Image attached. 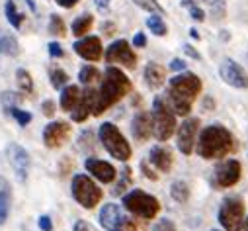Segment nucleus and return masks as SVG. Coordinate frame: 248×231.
<instances>
[{
    "mask_svg": "<svg viewBox=\"0 0 248 231\" xmlns=\"http://www.w3.org/2000/svg\"><path fill=\"white\" fill-rule=\"evenodd\" d=\"M202 92V81L194 73H180L168 81L166 104L176 116H190L192 104Z\"/></svg>",
    "mask_w": 248,
    "mask_h": 231,
    "instance_id": "nucleus-1",
    "label": "nucleus"
},
{
    "mask_svg": "<svg viewBox=\"0 0 248 231\" xmlns=\"http://www.w3.org/2000/svg\"><path fill=\"white\" fill-rule=\"evenodd\" d=\"M129 92H131V81L127 79V75L123 73L119 67H108L106 73H104L102 86H100L98 96H96V106H94L92 116L104 114L108 108L117 104Z\"/></svg>",
    "mask_w": 248,
    "mask_h": 231,
    "instance_id": "nucleus-2",
    "label": "nucleus"
},
{
    "mask_svg": "<svg viewBox=\"0 0 248 231\" xmlns=\"http://www.w3.org/2000/svg\"><path fill=\"white\" fill-rule=\"evenodd\" d=\"M236 149V143H234V137L232 133L223 128L221 124H215V126H207L198 141H196V153L202 157V159H223L227 155H231L232 151Z\"/></svg>",
    "mask_w": 248,
    "mask_h": 231,
    "instance_id": "nucleus-3",
    "label": "nucleus"
},
{
    "mask_svg": "<svg viewBox=\"0 0 248 231\" xmlns=\"http://www.w3.org/2000/svg\"><path fill=\"white\" fill-rule=\"evenodd\" d=\"M153 133L158 141H168L176 133V114L170 110V106L162 98H155L153 102Z\"/></svg>",
    "mask_w": 248,
    "mask_h": 231,
    "instance_id": "nucleus-4",
    "label": "nucleus"
},
{
    "mask_svg": "<svg viewBox=\"0 0 248 231\" xmlns=\"http://www.w3.org/2000/svg\"><path fill=\"white\" fill-rule=\"evenodd\" d=\"M98 135H100V141H102L104 149L113 159H117V161H129V157H131V145L125 139V135H123L117 130V126L106 122V124L100 126Z\"/></svg>",
    "mask_w": 248,
    "mask_h": 231,
    "instance_id": "nucleus-5",
    "label": "nucleus"
},
{
    "mask_svg": "<svg viewBox=\"0 0 248 231\" xmlns=\"http://www.w3.org/2000/svg\"><path fill=\"white\" fill-rule=\"evenodd\" d=\"M123 208L129 214L139 215L143 219H153L160 212V202L153 194H147V192L135 188L123 196Z\"/></svg>",
    "mask_w": 248,
    "mask_h": 231,
    "instance_id": "nucleus-6",
    "label": "nucleus"
},
{
    "mask_svg": "<svg viewBox=\"0 0 248 231\" xmlns=\"http://www.w3.org/2000/svg\"><path fill=\"white\" fill-rule=\"evenodd\" d=\"M73 196H75V200L82 206V208H86V210H92V208H96L98 204H100V200H102V190H100V186L88 177V175H77L75 179H73Z\"/></svg>",
    "mask_w": 248,
    "mask_h": 231,
    "instance_id": "nucleus-7",
    "label": "nucleus"
},
{
    "mask_svg": "<svg viewBox=\"0 0 248 231\" xmlns=\"http://www.w3.org/2000/svg\"><path fill=\"white\" fill-rule=\"evenodd\" d=\"M100 223L106 231H139L135 221L117 204H106L100 210Z\"/></svg>",
    "mask_w": 248,
    "mask_h": 231,
    "instance_id": "nucleus-8",
    "label": "nucleus"
},
{
    "mask_svg": "<svg viewBox=\"0 0 248 231\" xmlns=\"http://www.w3.org/2000/svg\"><path fill=\"white\" fill-rule=\"evenodd\" d=\"M219 223L225 231H242L244 223V202L240 198H227L219 208Z\"/></svg>",
    "mask_w": 248,
    "mask_h": 231,
    "instance_id": "nucleus-9",
    "label": "nucleus"
},
{
    "mask_svg": "<svg viewBox=\"0 0 248 231\" xmlns=\"http://www.w3.org/2000/svg\"><path fill=\"white\" fill-rule=\"evenodd\" d=\"M106 61L113 63V65H119V67H125V69H135L137 57H135V51L131 49V45L125 39H117L108 47Z\"/></svg>",
    "mask_w": 248,
    "mask_h": 231,
    "instance_id": "nucleus-10",
    "label": "nucleus"
},
{
    "mask_svg": "<svg viewBox=\"0 0 248 231\" xmlns=\"http://www.w3.org/2000/svg\"><path fill=\"white\" fill-rule=\"evenodd\" d=\"M198 130H200V120L198 118H188L176 128V137H178L176 143H178V149L184 155L194 153L196 141H198Z\"/></svg>",
    "mask_w": 248,
    "mask_h": 231,
    "instance_id": "nucleus-11",
    "label": "nucleus"
},
{
    "mask_svg": "<svg viewBox=\"0 0 248 231\" xmlns=\"http://www.w3.org/2000/svg\"><path fill=\"white\" fill-rule=\"evenodd\" d=\"M6 157H8V163L12 165L14 172H16L18 181L24 182V181L28 179V175H30V165H31V161H30V153H28L22 145H18V143H10V145L6 147Z\"/></svg>",
    "mask_w": 248,
    "mask_h": 231,
    "instance_id": "nucleus-12",
    "label": "nucleus"
},
{
    "mask_svg": "<svg viewBox=\"0 0 248 231\" xmlns=\"http://www.w3.org/2000/svg\"><path fill=\"white\" fill-rule=\"evenodd\" d=\"M240 172H242L240 163L236 159H227L215 170V184L219 188H231L240 181Z\"/></svg>",
    "mask_w": 248,
    "mask_h": 231,
    "instance_id": "nucleus-13",
    "label": "nucleus"
},
{
    "mask_svg": "<svg viewBox=\"0 0 248 231\" xmlns=\"http://www.w3.org/2000/svg\"><path fill=\"white\" fill-rule=\"evenodd\" d=\"M219 75L223 82H227L232 88H248V73L232 59H225L219 67Z\"/></svg>",
    "mask_w": 248,
    "mask_h": 231,
    "instance_id": "nucleus-14",
    "label": "nucleus"
},
{
    "mask_svg": "<svg viewBox=\"0 0 248 231\" xmlns=\"http://www.w3.org/2000/svg\"><path fill=\"white\" fill-rule=\"evenodd\" d=\"M71 137V126L67 122H51L43 130V143L49 149H57L65 145Z\"/></svg>",
    "mask_w": 248,
    "mask_h": 231,
    "instance_id": "nucleus-15",
    "label": "nucleus"
},
{
    "mask_svg": "<svg viewBox=\"0 0 248 231\" xmlns=\"http://www.w3.org/2000/svg\"><path fill=\"white\" fill-rule=\"evenodd\" d=\"M84 166H86V170L90 172V175H92L96 181H100V182H104V184L113 182L115 177H117V170H115L113 165H109L108 161H100V159L88 157V159L84 161Z\"/></svg>",
    "mask_w": 248,
    "mask_h": 231,
    "instance_id": "nucleus-16",
    "label": "nucleus"
},
{
    "mask_svg": "<svg viewBox=\"0 0 248 231\" xmlns=\"http://www.w3.org/2000/svg\"><path fill=\"white\" fill-rule=\"evenodd\" d=\"M73 47H75L77 55H80L82 59H86V61H100L102 55H104V51H102V41H100V37H96V35L82 37V39H78Z\"/></svg>",
    "mask_w": 248,
    "mask_h": 231,
    "instance_id": "nucleus-17",
    "label": "nucleus"
},
{
    "mask_svg": "<svg viewBox=\"0 0 248 231\" xmlns=\"http://www.w3.org/2000/svg\"><path fill=\"white\" fill-rule=\"evenodd\" d=\"M96 96H98V90H94L92 86H88V88L82 92V96H80V100H78L77 108L71 112L75 122H84V120L88 118V116L94 112V106H96Z\"/></svg>",
    "mask_w": 248,
    "mask_h": 231,
    "instance_id": "nucleus-18",
    "label": "nucleus"
},
{
    "mask_svg": "<svg viewBox=\"0 0 248 231\" xmlns=\"http://www.w3.org/2000/svg\"><path fill=\"white\" fill-rule=\"evenodd\" d=\"M131 133L137 141H147L153 135V116H151V112H139L135 116L133 124H131Z\"/></svg>",
    "mask_w": 248,
    "mask_h": 231,
    "instance_id": "nucleus-19",
    "label": "nucleus"
},
{
    "mask_svg": "<svg viewBox=\"0 0 248 231\" xmlns=\"http://www.w3.org/2000/svg\"><path fill=\"white\" fill-rule=\"evenodd\" d=\"M149 163L160 170V172H168L174 165V157H172V151L170 147H164V145H155L149 153Z\"/></svg>",
    "mask_w": 248,
    "mask_h": 231,
    "instance_id": "nucleus-20",
    "label": "nucleus"
},
{
    "mask_svg": "<svg viewBox=\"0 0 248 231\" xmlns=\"http://www.w3.org/2000/svg\"><path fill=\"white\" fill-rule=\"evenodd\" d=\"M145 82L149 88H160L166 82V69L158 63H149L145 67Z\"/></svg>",
    "mask_w": 248,
    "mask_h": 231,
    "instance_id": "nucleus-21",
    "label": "nucleus"
},
{
    "mask_svg": "<svg viewBox=\"0 0 248 231\" xmlns=\"http://www.w3.org/2000/svg\"><path fill=\"white\" fill-rule=\"evenodd\" d=\"M10 204H12V188L10 182L0 177V223H4L10 214Z\"/></svg>",
    "mask_w": 248,
    "mask_h": 231,
    "instance_id": "nucleus-22",
    "label": "nucleus"
},
{
    "mask_svg": "<svg viewBox=\"0 0 248 231\" xmlns=\"http://www.w3.org/2000/svg\"><path fill=\"white\" fill-rule=\"evenodd\" d=\"M82 92L77 84H69L63 88V92H61V108H63L65 112H73L80 100Z\"/></svg>",
    "mask_w": 248,
    "mask_h": 231,
    "instance_id": "nucleus-23",
    "label": "nucleus"
},
{
    "mask_svg": "<svg viewBox=\"0 0 248 231\" xmlns=\"http://www.w3.org/2000/svg\"><path fill=\"white\" fill-rule=\"evenodd\" d=\"M0 53L10 55V57H16L20 53V45H18L14 35H10L6 32H0Z\"/></svg>",
    "mask_w": 248,
    "mask_h": 231,
    "instance_id": "nucleus-24",
    "label": "nucleus"
},
{
    "mask_svg": "<svg viewBox=\"0 0 248 231\" xmlns=\"http://www.w3.org/2000/svg\"><path fill=\"white\" fill-rule=\"evenodd\" d=\"M170 196H172L176 202L186 204V202L190 200V186H188V182H184V181H174V182L170 184Z\"/></svg>",
    "mask_w": 248,
    "mask_h": 231,
    "instance_id": "nucleus-25",
    "label": "nucleus"
},
{
    "mask_svg": "<svg viewBox=\"0 0 248 231\" xmlns=\"http://www.w3.org/2000/svg\"><path fill=\"white\" fill-rule=\"evenodd\" d=\"M92 24H94V18H92L90 14H84V16H80V18H77V20L73 22V33H75L77 37H82V35H86V33L90 32Z\"/></svg>",
    "mask_w": 248,
    "mask_h": 231,
    "instance_id": "nucleus-26",
    "label": "nucleus"
},
{
    "mask_svg": "<svg viewBox=\"0 0 248 231\" xmlns=\"http://www.w3.org/2000/svg\"><path fill=\"white\" fill-rule=\"evenodd\" d=\"M16 82H18V88L24 94H31L33 92V81H31V75L26 69H18L16 71Z\"/></svg>",
    "mask_w": 248,
    "mask_h": 231,
    "instance_id": "nucleus-27",
    "label": "nucleus"
},
{
    "mask_svg": "<svg viewBox=\"0 0 248 231\" xmlns=\"http://www.w3.org/2000/svg\"><path fill=\"white\" fill-rule=\"evenodd\" d=\"M78 79H80V82H82V84L92 86V84L100 79V71H98L96 67H92V65H86V67H82V69H80Z\"/></svg>",
    "mask_w": 248,
    "mask_h": 231,
    "instance_id": "nucleus-28",
    "label": "nucleus"
},
{
    "mask_svg": "<svg viewBox=\"0 0 248 231\" xmlns=\"http://www.w3.org/2000/svg\"><path fill=\"white\" fill-rule=\"evenodd\" d=\"M4 10H6V18H8V22L18 30V28L22 26V22H24V16L18 12V8H16V4H14V0H8L6 6H4Z\"/></svg>",
    "mask_w": 248,
    "mask_h": 231,
    "instance_id": "nucleus-29",
    "label": "nucleus"
},
{
    "mask_svg": "<svg viewBox=\"0 0 248 231\" xmlns=\"http://www.w3.org/2000/svg\"><path fill=\"white\" fill-rule=\"evenodd\" d=\"M147 28H149L155 35H158V37L166 35V26H164V22H162V18H160L158 14H151V16L147 18Z\"/></svg>",
    "mask_w": 248,
    "mask_h": 231,
    "instance_id": "nucleus-30",
    "label": "nucleus"
},
{
    "mask_svg": "<svg viewBox=\"0 0 248 231\" xmlns=\"http://www.w3.org/2000/svg\"><path fill=\"white\" fill-rule=\"evenodd\" d=\"M49 33H53V35H59V37H63V35L67 33L65 22H63V18H61V16L53 14V16L49 18Z\"/></svg>",
    "mask_w": 248,
    "mask_h": 231,
    "instance_id": "nucleus-31",
    "label": "nucleus"
},
{
    "mask_svg": "<svg viewBox=\"0 0 248 231\" xmlns=\"http://www.w3.org/2000/svg\"><path fill=\"white\" fill-rule=\"evenodd\" d=\"M133 2L137 4V6H141L143 10H147V12H151V14H164V10H162V6L156 2V0H133Z\"/></svg>",
    "mask_w": 248,
    "mask_h": 231,
    "instance_id": "nucleus-32",
    "label": "nucleus"
},
{
    "mask_svg": "<svg viewBox=\"0 0 248 231\" xmlns=\"http://www.w3.org/2000/svg\"><path fill=\"white\" fill-rule=\"evenodd\" d=\"M69 82V75L63 69H55L51 71V84L55 88H65V84Z\"/></svg>",
    "mask_w": 248,
    "mask_h": 231,
    "instance_id": "nucleus-33",
    "label": "nucleus"
},
{
    "mask_svg": "<svg viewBox=\"0 0 248 231\" xmlns=\"http://www.w3.org/2000/svg\"><path fill=\"white\" fill-rule=\"evenodd\" d=\"M10 114L16 118V122L20 124V126H28L30 122H31V114L30 112H24V110H18L16 106L14 108H10Z\"/></svg>",
    "mask_w": 248,
    "mask_h": 231,
    "instance_id": "nucleus-34",
    "label": "nucleus"
},
{
    "mask_svg": "<svg viewBox=\"0 0 248 231\" xmlns=\"http://www.w3.org/2000/svg\"><path fill=\"white\" fill-rule=\"evenodd\" d=\"M153 231H176V225L170 221V219H158L155 225H153Z\"/></svg>",
    "mask_w": 248,
    "mask_h": 231,
    "instance_id": "nucleus-35",
    "label": "nucleus"
},
{
    "mask_svg": "<svg viewBox=\"0 0 248 231\" xmlns=\"http://www.w3.org/2000/svg\"><path fill=\"white\" fill-rule=\"evenodd\" d=\"M203 2L207 4V6H211V10L215 12L217 10V18H223V8H225V2H223V0H203Z\"/></svg>",
    "mask_w": 248,
    "mask_h": 231,
    "instance_id": "nucleus-36",
    "label": "nucleus"
},
{
    "mask_svg": "<svg viewBox=\"0 0 248 231\" xmlns=\"http://www.w3.org/2000/svg\"><path fill=\"white\" fill-rule=\"evenodd\" d=\"M190 14H192V18L198 20V22H203V20H205V14H203V10H202L198 4H192V6H190Z\"/></svg>",
    "mask_w": 248,
    "mask_h": 231,
    "instance_id": "nucleus-37",
    "label": "nucleus"
},
{
    "mask_svg": "<svg viewBox=\"0 0 248 231\" xmlns=\"http://www.w3.org/2000/svg\"><path fill=\"white\" fill-rule=\"evenodd\" d=\"M41 110H43V114L47 116V118H51V116L55 114V102L53 100H45L43 106H41Z\"/></svg>",
    "mask_w": 248,
    "mask_h": 231,
    "instance_id": "nucleus-38",
    "label": "nucleus"
},
{
    "mask_svg": "<svg viewBox=\"0 0 248 231\" xmlns=\"http://www.w3.org/2000/svg\"><path fill=\"white\" fill-rule=\"evenodd\" d=\"M39 229L41 231H51L53 229V223H51V217L49 215H41L39 217Z\"/></svg>",
    "mask_w": 248,
    "mask_h": 231,
    "instance_id": "nucleus-39",
    "label": "nucleus"
},
{
    "mask_svg": "<svg viewBox=\"0 0 248 231\" xmlns=\"http://www.w3.org/2000/svg\"><path fill=\"white\" fill-rule=\"evenodd\" d=\"M49 55L51 57H63V49H61V45L59 43H49Z\"/></svg>",
    "mask_w": 248,
    "mask_h": 231,
    "instance_id": "nucleus-40",
    "label": "nucleus"
},
{
    "mask_svg": "<svg viewBox=\"0 0 248 231\" xmlns=\"http://www.w3.org/2000/svg\"><path fill=\"white\" fill-rule=\"evenodd\" d=\"M141 170H143V175H145L147 179H151V181H156V179H158V175H155V172L147 166V161H143V163H141Z\"/></svg>",
    "mask_w": 248,
    "mask_h": 231,
    "instance_id": "nucleus-41",
    "label": "nucleus"
},
{
    "mask_svg": "<svg viewBox=\"0 0 248 231\" xmlns=\"http://www.w3.org/2000/svg\"><path fill=\"white\" fill-rule=\"evenodd\" d=\"M133 45H135V47H145V45H147V37H145V33H135V37H133Z\"/></svg>",
    "mask_w": 248,
    "mask_h": 231,
    "instance_id": "nucleus-42",
    "label": "nucleus"
},
{
    "mask_svg": "<svg viewBox=\"0 0 248 231\" xmlns=\"http://www.w3.org/2000/svg\"><path fill=\"white\" fill-rule=\"evenodd\" d=\"M75 231H92V227H90L84 219H78V221L75 223Z\"/></svg>",
    "mask_w": 248,
    "mask_h": 231,
    "instance_id": "nucleus-43",
    "label": "nucleus"
},
{
    "mask_svg": "<svg viewBox=\"0 0 248 231\" xmlns=\"http://www.w3.org/2000/svg\"><path fill=\"white\" fill-rule=\"evenodd\" d=\"M170 69H174V71H184V69H186V63H184L182 59H174V61L170 63Z\"/></svg>",
    "mask_w": 248,
    "mask_h": 231,
    "instance_id": "nucleus-44",
    "label": "nucleus"
},
{
    "mask_svg": "<svg viewBox=\"0 0 248 231\" xmlns=\"http://www.w3.org/2000/svg\"><path fill=\"white\" fill-rule=\"evenodd\" d=\"M94 2H96V8L100 12H106L109 8V0H94Z\"/></svg>",
    "mask_w": 248,
    "mask_h": 231,
    "instance_id": "nucleus-45",
    "label": "nucleus"
},
{
    "mask_svg": "<svg viewBox=\"0 0 248 231\" xmlns=\"http://www.w3.org/2000/svg\"><path fill=\"white\" fill-rule=\"evenodd\" d=\"M55 2L59 4V6H63V8H73L78 0H55Z\"/></svg>",
    "mask_w": 248,
    "mask_h": 231,
    "instance_id": "nucleus-46",
    "label": "nucleus"
},
{
    "mask_svg": "<svg viewBox=\"0 0 248 231\" xmlns=\"http://www.w3.org/2000/svg\"><path fill=\"white\" fill-rule=\"evenodd\" d=\"M184 49H186V53H188L190 57H194V59H200V53H196V51L192 49V45H184Z\"/></svg>",
    "mask_w": 248,
    "mask_h": 231,
    "instance_id": "nucleus-47",
    "label": "nucleus"
},
{
    "mask_svg": "<svg viewBox=\"0 0 248 231\" xmlns=\"http://www.w3.org/2000/svg\"><path fill=\"white\" fill-rule=\"evenodd\" d=\"M102 30L106 32V35H111V33H113V30H115V26H113V24H104V26H102Z\"/></svg>",
    "mask_w": 248,
    "mask_h": 231,
    "instance_id": "nucleus-48",
    "label": "nucleus"
},
{
    "mask_svg": "<svg viewBox=\"0 0 248 231\" xmlns=\"http://www.w3.org/2000/svg\"><path fill=\"white\" fill-rule=\"evenodd\" d=\"M190 35H192V37H194V39H200V33H198V32H196V30H190Z\"/></svg>",
    "mask_w": 248,
    "mask_h": 231,
    "instance_id": "nucleus-49",
    "label": "nucleus"
},
{
    "mask_svg": "<svg viewBox=\"0 0 248 231\" xmlns=\"http://www.w3.org/2000/svg\"><path fill=\"white\" fill-rule=\"evenodd\" d=\"M242 227H244V231H248V217L244 219V223H242Z\"/></svg>",
    "mask_w": 248,
    "mask_h": 231,
    "instance_id": "nucleus-50",
    "label": "nucleus"
},
{
    "mask_svg": "<svg viewBox=\"0 0 248 231\" xmlns=\"http://www.w3.org/2000/svg\"><path fill=\"white\" fill-rule=\"evenodd\" d=\"M213 231H221V229H213Z\"/></svg>",
    "mask_w": 248,
    "mask_h": 231,
    "instance_id": "nucleus-51",
    "label": "nucleus"
}]
</instances>
